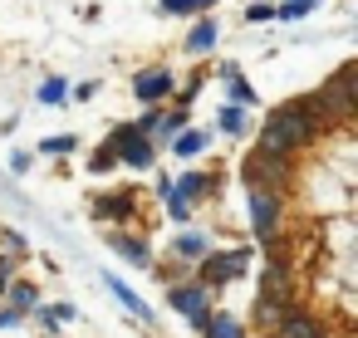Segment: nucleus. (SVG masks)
Here are the masks:
<instances>
[{"label": "nucleus", "instance_id": "obj_1", "mask_svg": "<svg viewBox=\"0 0 358 338\" xmlns=\"http://www.w3.org/2000/svg\"><path fill=\"white\" fill-rule=\"evenodd\" d=\"M309 138H314L309 108H304V103H289V108H280V113H270V118H265V133H260V147H255V152L289 157V152L309 147Z\"/></svg>", "mask_w": 358, "mask_h": 338}, {"label": "nucleus", "instance_id": "obj_2", "mask_svg": "<svg viewBox=\"0 0 358 338\" xmlns=\"http://www.w3.org/2000/svg\"><path fill=\"white\" fill-rule=\"evenodd\" d=\"M314 103H319V108H329L334 118H353V108H358V103H353V69H343L334 84H324Z\"/></svg>", "mask_w": 358, "mask_h": 338}, {"label": "nucleus", "instance_id": "obj_3", "mask_svg": "<svg viewBox=\"0 0 358 338\" xmlns=\"http://www.w3.org/2000/svg\"><path fill=\"white\" fill-rule=\"evenodd\" d=\"M241 172H245L250 191H270V186H280V177H285V157H270V152H250Z\"/></svg>", "mask_w": 358, "mask_h": 338}, {"label": "nucleus", "instance_id": "obj_4", "mask_svg": "<svg viewBox=\"0 0 358 338\" xmlns=\"http://www.w3.org/2000/svg\"><path fill=\"white\" fill-rule=\"evenodd\" d=\"M245 260H250L245 250H231V255H216V260H206V265H201V279H206V284L216 289V284H226V279H236V274L245 270Z\"/></svg>", "mask_w": 358, "mask_h": 338}, {"label": "nucleus", "instance_id": "obj_5", "mask_svg": "<svg viewBox=\"0 0 358 338\" xmlns=\"http://www.w3.org/2000/svg\"><path fill=\"white\" fill-rule=\"evenodd\" d=\"M250 221H255L260 235H275V226H280V201H275V191H250Z\"/></svg>", "mask_w": 358, "mask_h": 338}, {"label": "nucleus", "instance_id": "obj_6", "mask_svg": "<svg viewBox=\"0 0 358 338\" xmlns=\"http://www.w3.org/2000/svg\"><path fill=\"white\" fill-rule=\"evenodd\" d=\"M172 304H177L196 328H206V318H211V299H206V289H177V294H172Z\"/></svg>", "mask_w": 358, "mask_h": 338}, {"label": "nucleus", "instance_id": "obj_7", "mask_svg": "<svg viewBox=\"0 0 358 338\" xmlns=\"http://www.w3.org/2000/svg\"><path fill=\"white\" fill-rule=\"evenodd\" d=\"M270 338H324V333H319V323H314L309 314H294V309H289V314L270 328Z\"/></svg>", "mask_w": 358, "mask_h": 338}, {"label": "nucleus", "instance_id": "obj_8", "mask_svg": "<svg viewBox=\"0 0 358 338\" xmlns=\"http://www.w3.org/2000/svg\"><path fill=\"white\" fill-rule=\"evenodd\" d=\"M133 89H138V98H143V103H157V98H167V94H172V74L148 69V74H138V79H133Z\"/></svg>", "mask_w": 358, "mask_h": 338}, {"label": "nucleus", "instance_id": "obj_9", "mask_svg": "<svg viewBox=\"0 0 358 338\" xmlns=\"http://www.w3.org/2000/svg\"><path fill=\"white\" fill-rule=\"evenodd\" d=\"M285 314H289V299H285V294L275 299V289H260V299H255V318L275 328V323H280Z\"/></svg>", "mask_w": 358, "mask_h": 338}, {"label": "nucleus", "instance_id": "obj_10", "mask_svg": "<svg viewBox=\"0 0 358 338\" xmlns=\"http://www.w3.org/2000/svg\"><path fill=\"white\" fill-rule=\"evenodd\" d=\"M206 338H241V323L231 314H211L206 318Z\"/></svg>", "mask_w": 358, "mask_h": 338}, {"label": "nucleus", "instance_id": "obj_11", "mask_svg": "<svg viewBox=\"0 0 358 338\" xmlns=\"http://www.w3.org/2000/svg\"><path fill=\"white\" fill-rule=\"evenodd\" d=\"M108 245H113L118 255H128V260H138V265L148 260V245H143V240H133V235H108Z\"/></svg>", "mask_w": 358, "mask_h": 338}, {"label": "nucleus", "instance_id": "obj_12", "mask_svg": "<svg viewBox=\"0 0 358 338\" xmlns=\"http://www.w3.org/2000/svg\"><path fill=\"white\" fill-rule=\"evenodd\" d=\"M187 45H192V50H196V54H206V50H211V45H216V25H211V20H201V25H196V30H192V40H187Z\"/></svg>", "mask_w": 358, "mask_h": 338}, {"label": "nucleus", "instance_id": "obj_13", "mask_svg": "<svg viewBox=\"0 0 358 338\" xmlns=\"http://www.w3.org/2000/svg\"><path fill=\"white\" fill-rule=\"evenodd\" d=\"M206 6H216V0H162L167 15H192V10H206Z\"/></svg>", "mask_w": 358, "mask_h": 338}, {"label": "nucleus", "instance_id": "obj_14", "mask_svg": "<svg viewBox=\"0 0 358 338\" xmlns=\"http://www.w3.org/2000/svg\"><path fill=\"white\" fill-rule=\"evenodd\" d=\"M74 147H79V142H74L69 133H59V138H45V142H40V152H50V157H64V152H74Z\"/></svg>", "mask_w": 358, "mask_h": 338}, {"label": "nucleus", "instance_id": "obj_15", "mask_svg": "<svg viewBox=\"0 0 358 338\" xmlns=\"http://www.w3.org/2000/svg\"><path fill=\"white\" fill-rule=\"evenodd\" d=\"M201 147H206V133H182V138H177V152H182V157H192V152H201Z\"/></svg>", "mask_w": 358, "mask_h": 338}, {"label": "nucleus", "instance_id": "obj_16", "mask_svg": "<svg viewBox=\"0 0 358 338\" xmlns=\"http://www.w3.org/2000/svg\"><path fill=\"white\" fill-rule=\"evenodd\" d=\"M206 186H211L206 177H182V191H177V196H182V201H187V196H206Z\"/></svg>", "mask_w": 358, "mask_h": 338}, {"label": "nucleus", "instance_id": "obj_17", "mask_svg": "<svg viewBox=\"0 0 358 338\" xmlns=\"http://www.w3.org/2000/svg\"><path fill=\"white\" fill-rule=\"evenodd\" d=\"M133 206H128V196H108V201H99V216H128Z\"/></svg>", "mask_w": 358, "mask_h": 338}, {"label": "nucleus", "instance_id": "obj_18", "mask_svg": "<svg viewBox=\"0 0 358 338\" xmlns=\"http://www.w3.org/2000/svg\"><path fill=\"white\" fill-rule=\"evenodd\" d=\"M6 289H10V299H15V304H20V309H30V304H35V299H40V294H35V289H30V284H6Z\"/></svg>", "mask_w": 358, "mask_h": 338}, {"label": "nucleus", "instance_id": "obj_19", "mask_svg": "<svg viewBox=\"0 0 358 338\" xmlns=\"http://www.w3.org/2000/svg\"><path fill=\"white\" fill-rule=\"evenodd\" d=\"M113 294H118V299H123V304H128V309H133V314H148V304H143V299H138V294H133V289H123V284H118V279H113Z\"/></svg>", "mask_w": 358, "mask_h": 338}, {"label": "nucleus", "instance_id": "obj_20", "mask_svg": "<svg viewBox=\"0 0 358 338\" xmlns=\"http://www.w3.org/2000/svg\"><path fill=\"white\" fill-rule=\"evenodd\" d=\"M221 128H226V133H241V128H245V113H241V108H226V113H221Z\"/></svg>", "mask_w": 358, "mask_h": 338}, {"label": "nucleus", "instance_id": "obj_21", "mask_svg": "<svg viewBox=\"0 0 358 338\" xmlns=\"http://www.w3.org/2000/svg\"><path fill=\"white\" fill-rule=\"evenodd\" d=\"M177 250H182V255H206V240H201V235H182Z\"/></svg>", "mask_w": 358, "mask_h": 338}, {"label": "nucleus", "instance_id": "obj_22", "mask_svg": "<svg viewBox=\"0 0 358 338\" xmlns=\"http://www.w3.org/2000/svg\"><path fill=\"white\" fill-rule=\"evenodd\" d=\"M10 279H15V260H10V255H0V294H6Z\"/></svg>", "mask_w": 358, "mask_h": 338}, {"label": "nucleus", "instance_id": "obj_23", "mask_svg": "<svg viewBox=\"0 0 358 338\" xmlns=\"http://www.w3.org/2000/svg\"><path fill=\"white\" fill-rule=\"evenodd\" d=\"M40 98H45V103H59V98H64V84H59V79H50V84L40 89Z\"/></svg>", "mask_w": 358, "mask_h": 338}, {"label": "nucleus", "instance_id": "obj_24", "mask_svg": "<svg viewBox=\"0 0 358 338\" xmlns=\"http://www.w3.org/2000/svg\"><path fill=\"white\" fill-rule=\"evenodd\" d=\"M113 162H118V157H113V152H99V157H94V172H108V167H113Z\"/></svg>", "mask_w": 358, "mask_h": 338}]
</instances>
